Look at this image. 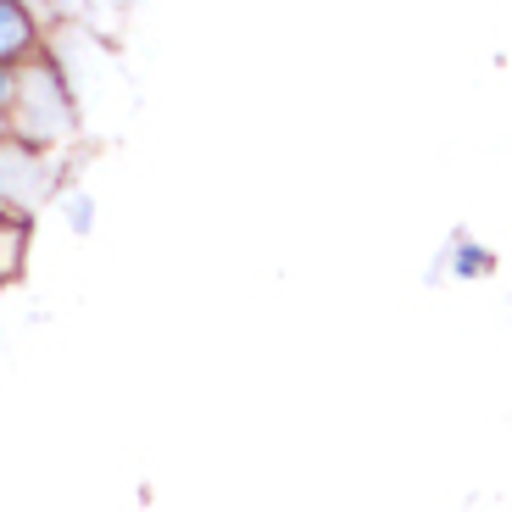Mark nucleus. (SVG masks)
<instances>
[{
	"label": "nucleus",
	"instance_id": "f257e3e1",
	"mask_svg": "<svg viewBox=\"0 0 512 512\" xmlns=\"http://www.w3.org/2000/svg\"><path fill=\"white\" fill-rule=\"evenodd\" d=\"M84 128L73 84L51 51L12 73V145L28 156H62Z\"/></svg>",
	"mask_w": 512,
	"mask_h": 512
},
{
	"label": "nucleus",
	"instance_id": "f03ea898",
	"mask_svg": "<svg viewBox=\"0 0 512 512\" xmlns=\"http://www.w3.org/2000/svg\"><path fill=\"white\" fill-rule=\"evenodd\" d=\"M34 56H45V17L23 0H0V67L17 73Z\"/></svg>",
	"mask_w": 512,
	"mask_h": 512
},
{
	"label": "nucleus",
	"instance_id": "7ed1b4c3",
	"mask_svg": "<svg viewBox=\"0 0 512 512\" xmlns=\"http://www.w3.org/2000/svg\"><path fill=\"white\" fill-rule=\"evenodd\" d=\"M28 262V218L12 212V206H0V284L17 279Z\"/></svg>",
	"mask_w": 512,
	"mask_h": 512
},
{
	"label": "nucleus",
	"instance_id": "20e7f679",
	"mask_svg": "<svg viewBox=\"0 0 512 512\" xmlns=\"http://www.w3.org/2000/svg\"><path fill=\"white\" fill-rule=\"evenodd\" d=\"M451 279H485V273H496V256L485 251L479 240H468V234H457L451 240Z\"/></svg>",
	"mask_w": 512,
	"mask_h": 512
},
{
	"label": "nucleus",
	"instance_id": "39448f33",
	"mask_svg": "<svg viewBox=\"0 0 512 512\" xmlns=\"http://www.w3.org/2000/svg\"><path fill=\"white\" fill-rule=\"evenodd\" d=\"M0 145H12V73L0 67Z\"/></svg>",
	"mask_w": 512,
	"mask_h": 512
}]
</instances>
